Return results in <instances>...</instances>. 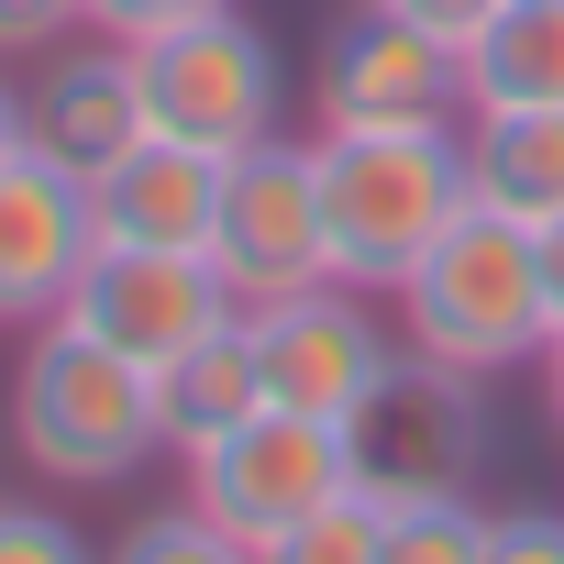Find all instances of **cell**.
I'll return each mask as SVG.
<instances>
[{
	"instance_id": "1",
	"label": "cell",
	"mask_w": 564,
	"mask_h": 564,
	"mask_svg": "<svg viewBox=\"0 0 564 564\" xmlns=\"http://www.w3.org/2000/svg\"><path fill=\"white\" fill-rule=\"evenodd\" d=\"M12 443L45 487H133L166 454V410H155V366L111 355L78 322H45V344L12 377Z\"/></svg>"
},
{
	"instance_id": "2",
	"label": "cell",
	"mask_w": 564,
	"mask_h": 564,
	"mask_svg": "<svg viewBox=\"0 0 564 564\" xmlns=\"http://www.w3.org/2000/svg\"><path fill=\"white\" fill-rule=\"evenodd\" d=\"M465 133L454 122H410V133H322V221H333V276L344 289H388L443 243V221L465 210Z\"/></svg>"
},
{
	"instance_id": "3",
	"label": "cell",
	"mask_w": 564,
	"mask_h": 564,
	"mask_svg": "<svg viewBox=\"0 0 564 564\" xmlns=\"http://www.w3.org/2000/svg\"><path fill=\"white\" fill-rule=\"evenodd\" d=\"M399 333H410V355L465 366V377L531 366V355L553 344V322H542V265H531V221L465 199V210L443 221V243L399 276Z\"/></svg>"
},
{
	"instance_id": "4",
	"label": "cell",
	"mask_w": 564,
	"mask_h": 564,
	"mask_svg": "<svg viewBox=\"0 0 564 564\" xmlns=\"http://www.w3.org/2000/svg\"><path fill=\"white\" fill-rule=\"evenodd\" d=\"M133 89H144V133L166 144H199V155H243L276 133V100H289V67H276V45L232 12H188L166 34L133 45Z\"/></svg>"
},
{
	"instance_id": "5",
	"label": "cell",
	"mask_w": 564,
	"mask_h": 564,
	"mask_svg": "<svg viewBox=\"0 0 564 564\" xmlns=\"http://www.w3.org/2000/svg\"><path fill=\"white\" fill-rule=\"evenodd\" d=\"M487 377L432 366V355H388V377L344 410V465L366 498L421 509V498H465L487 465Z\"/></svg>"
},
{
	"instance_id": "6",
	"label": "cell",
	"mask_w": 564,
	"mask_h": 564,
	"mask_svg": "<svg viewBox=\"0 0 564 564\" xmlns=\"http://www.w3.org/2000/svg\"><path fill=\"white\" fill-rule=\"evenodd\" d=\"M333 487H355L344 421H311V410H254V421H232L221 443L188 454V498L221 520L232 553H265V564H276V542H289Z\"/></svg>"
},
{
	"instance_id": "7",
	"label": "cell",
	"mask_w": 564,
	"mask_h": 564,
	"mask_svg": "<svg viewBox=\"0 0 564 564\" xmlns=\"http://www.w3.org/2000/svg\"><path fill=\"white\" fill-rule=\"evenodd\" d=\"M210 276L232 300H289L311 276H333V221H322V144L265 133L221 166V210H210Z\"/></svg>"
},
{
	"instance_id": "8",
	"label": "cell",
	"mask_w": 564,
	"mask_h": 564,
	"mask_svg": "<svg viewBox=\"0 0 564 564\" xmlns=\"http://www.w3.org/2000/svg\"><path fill=\"white\" fill-rule=\"evenodd\" d=\"M311 111L322 133H410V122H454L465 111V56L443 34H421L410 12L366 0L322 34V67H311Z\"/></svg>"
},
{
	"instance_id": "9",
	"label": "cell",
	"mask_w": 564,
	"mask_h": 564,
	"mask_svg": "<svg viewBox=\"0 0 564 564\" xmlns=\"http://www.w3.org/2000/svg\"><path fill=\"white\" fill-rule=\"evenodd\" d=\"M243 300L210 276V254H188V243H89V265H78V289H67V311L56 322H78V333H100L111 355H133V366H177L199 333H221Z\"/></svg>"
},
{
	"instance_id": "10",
	"label": "cell",
	"mask_w": 564,
	"mask_h": 564,
	"mask_svg": "<svg viewBox=\"0 0 564 564\" xmlns=\"http://www.w3.org/2000/svg\"><path fill=\"white\" fill-rule=\"evenodd\" d=\"M243 344H254L265 410H311V421H344L388 377V355H399L377 333L366 289H344V276H311L289 300H243Z\"/></svg>"
},
{
	"instance_id": "11",
	"label": "cell",
	"mask_w": 564,
	"mask_h": 564,
	"mask_svg": "<svg viewBox=\"0 0 564 564\" xmlns=\"http://www.w3.org/2000/svg\"><path fill=\"white\" fill-rule=\"evenodd\" d=\"M100 221H89V177L23 155V166H0V333L12 322H56L67 289H78V265H89Z\"/></svg>"
},
{
	"instance_id": "12",
	"label": "cell",
	"mask_w": 564,
	"mask_h": 564,
	"mask_svg": "<svg viewBox=\"0 0 564 564\" xmlns=\"http://www.w3.org/2000/svg\"><path fill=\"white\" fill-rule=\"evenodd\" d=\"M23 144L67 177H100L111 155L144 144V89H133V45H89L67 67H45V89H23Z\"/></svg>"
},
{
	"instance_id": "13",
	"label": "cell",
	"mask_w": 564,
	"mask_h": 564,
	"mask_svg": "<svg viewBox=\"0 0 564 564\" xmlns=\"http://www.w3.org/2000/svg\"><path fill=\"white\" fill-rule=\"evenodd\" d=\"M210 210H221V155H199V144H166V133H144L133 155H111L100 177H89V221H100V243H210Z\"/></svg>"
},
{
	"instance_id": "14",
	"label": "cell",
	"mask_w": 564,
	"mask_h": 564,
	"mask_svg": "<svg viewBox=\"0 0 564 564\" xmlns=\"http://www.w3.org/2000/svg\"><path fill=\"white\" fill-rule=\"evenodd\" d=\"M465 188L542 232L564 210V111H476L465 122Z\"/></svg>"
},
{
	"instance_id": "15",
	"label": "cell",
	"mask_w": 564,
	"mask_h": 564,
	"mask_svg": "<svg viewBox=\"0 0 564 564\" xmlns=\"http://www.w3.org/2000/svg\"><path fill=\"white\" fill-rule=\"evenodd\" d=\"M465 111H564V0H498L465 45Z\"/></svg>"
},
{
	"instance_id": "16",
	"label": "cell",
	"mask_w": 564,
	"mask_h": 564,
	"mask_svg": "<svg viewBox=\"0 0 564 564\" xmlns=\"http://www.w3.org/2000/svg\"><path fill=\"white\" fill-rule=\"evenodd\" d=\"M155 410H166V454H199L221 443L232 421L265 410V377H254V344H243V311L221 333H199L177 366H155Z\"/></svg>"
},
{
	"instance_id": "17",
	"label": "cell",
	"mask_w": 564,
	"mask_h": 564,
	"mask_svg": "<svg viewBox=\"0 0 564 564\" xmlns=\"http://www.w3.org/2000/svg\"><path fill=\"white\" fill-rule=\"evenodd\" d=\"M388 564H498V509H476V487L465 498H421V509H399V553Z\"/></svg>"
},
{
	"instance_id": "18",
	"label": "cell",
	"mask_w": 564,
	"mask_h": 564,
	"mask_svg": "<svg viewBox=\"0 0 564 564\" xmlns=\"http://www.w3.org/2000/svg\"><path fill=\"white\" fill-rule=\"evenodd\" d=\"M122 553H133V564H221L232 542H221V520H210V509L188 498V509H166V520H144V531H133Z\"/></svg>"
},
{
	"instance_id": "19",
	"label": "cell",
	"mask_w": 564,
	"mask_h": 564,
	"mask_svg": "<svg viewBox=\"0 0 564 564\" xmlns=\"http://www.w3.org/2000/svg\"><path fill=\"white\" fill-rule=\"evenodd\" d=\"M78 553V531L56 520V509H23V498H0V564H67Z\"/></svg>"
},
{
	"instance_id": "20",
	"label": "cell",
	"mask_w": 564,
	"mask_h": 564,
	"mask_svg": "<svg viewBox=\"0 0 564 564\" xmlns=\"http://www.w3.org/2000/svg\"><path fill=\"white\" fill-rule=\"evenodd\" d=\"M78 23H89V0H0V56H45Z\"/></svg>"
},
{
	"instance_id": "21",
	"label": "cell",
	"mask_w": 564,
	"mask_h": 564,
	"mask_svg": "<svg viewBox=\"0 0 564 564\" xmlns=\"http://www.w3.org/2000/svg\"><path fill=\"white\" fill-rule=\"evenodd\" d=\"M188 12H221V0H89V23H100L111 45H144V34H166V23H188Z\"/></svg>"
},
{
	"instance_id": "22",
	"label": "cell",
	"mask_w": 564,
	"mask_h": 564,
	"mask_svg": "<svg viewBox=\"0 0 564 564\" xmlns=\"http://www.w3.org/2000/svg\"><path fill=\"white\" fill-rule=\"evenodd\" d=\"M498 564H564V509H498Z\"/></svg>"
},
{
	"instance_id": "23",
	"label": "cell",
	"mask_w": 564,
	"mask_h": 564,
	"mask_svg": "<svg viewBox=\"0 0 564 564\" xmlns=\"http://www.w3.org/2000/svg\"><path fill=\"white\" fill-rule=\"evenodd\" d=\"M388 12H410V23H421V34H443V45H454V56H465V45H476V34H487V23H498V0H388Z\"/></svg>"
},
{
	"instance_id": "24",
	"label": "cell",
	"mask_w": 564,
	"mask_h": 564,
	"mask_svg": "<svg viewBox=\"0 0 564 564\" xmlns=\"http://www.w3.org/2000/svg\"><path fill=\"white\" fill-rule=\"evenodd\" d=\"M531 265H542V322H553V344H564V210L531 232Z\"/></svg>"
},
{
	"instance_id": "25",
	"label": "cell",
	"mask_w": 564,
	"mask_h": 564,
	"mask_svg": "<svg viewBox=\"0 0 564 564\" xmlns=\"http://www.w3.org/2000/svg\"><path fill=\"white\" fill-rule=\"evenodd\" d=\"M23 155H34V144H23V89L0 78V166H23Z\"/></svg>"
},
{
	"instance_id": "26",
	"label": "cell",
	"mask_w": 564,
	"mask_h": 564,
	"mask_svg": "<svg viewBox=\"0 0 564 564\" xmlns=\"http://www.w3.org/2000/svg\"><path fill=\"white\" fill-rule=\"evenodd\" d=\"M542 366H553V421H564V344H542Z\"/></svg>"
}]
</instances>
